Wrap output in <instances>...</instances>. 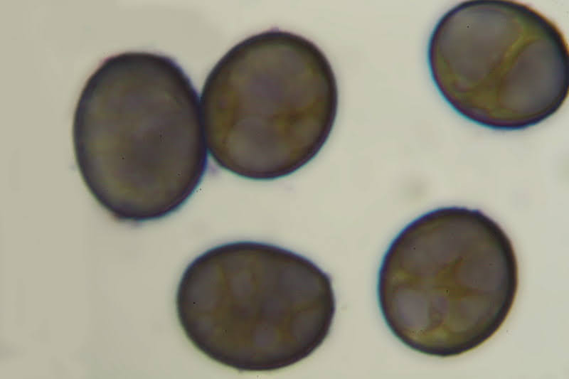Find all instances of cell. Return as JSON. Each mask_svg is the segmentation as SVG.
<instances>
[{"instance_id":"6da1fadb","label":"cell","mask_w":569,"mask_h":379,"mask_svg":"<svg viewBox=\"0 0 569 379\" xmlns=\"http://www.w3.org/2000/svg\"><path fill=\"white\" fill-rule=\"evenodd\" d=\"M72 137L86 188L122 223L174 213L208 168L198 94L183 68L160 53L105 59L79 95Z\"/></svg>"},{"instance_id":"277c9868","label":"cell","mask_w":569,"mask_h":379,"mask_svg":"<svg viewBox=\"0 0 569 379\" xmlns=\"http://www.w3.org/2000/svg\"><path fill=\"white\" fill-rule=\"evenodd\" d=\"M200 104L209 155L246 179L297 171L321 150L339 89L324 53L294 33L270 29L241 41L213 67Z\"/></svg>"},{"instance_id":"5b68a950","label":"cell","mask_w":569,"mask_h":379,"mask_svg":"<svg viewBox=\"0 0 569 379\" xmlns=\"http://www.w3.org/2000/svg\"><path fill=\"white\" fill-rule=\"evenodd\" d=\"M442 98L459 116L516 131L553 116L568 96L567 41L536 9L513 1H467L445 12L427 45Z\"/></svg>"},{"instance_id":"7a4b0ae2","label":"cell","mask_w":569,"mask_h":379,"mask_svg":"<svg viewBox=\"0 0 569 379\" xmlns=\"http://www.w3.org/2000/svg\"><path fill=\"white\" fill-rule=\"evenodd\" d=\"M511 239L478 209L441 207L395 237L378 270L385 323L410 349L448 358L476 349L503 326L516 300Z\"/></svg>"},{"instance_id":"3957f363","label":"cell","mask_w":569,"mask_h":379,"mask_svg":"<svg viewBox=\"0 0 569 379\" xmlns=\"http://www.w3.org/2000/svg\"><path fill=\"white\" fill-rule=\"evenodd\" d=\"M329 275L306 257L262 242L210 248L184 269L177 318L191 344L242 372H271L311 356L336 313Z\"/></svg>"}]
</instances>
